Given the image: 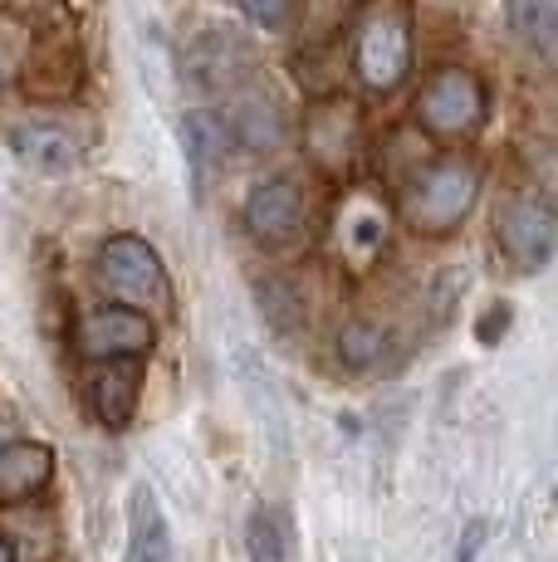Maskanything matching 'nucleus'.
<instances>
[{
	"mask_svg": "<svg viewBox=\"0 0 558 562\" xmlns=\"http://www.w3.org/2000/svg\"><path fill=\"white\" fill-rule=\"evenodd\" d=\"M353 74L368 93H392L412 74V20L402 5L378 0L358 15L353 30Z\"/></svg>",
	"mask_w": 558,
	"mask_h": 562,
	"instance_id": "2",
	"label": "nucleus"
},
{
	"mask_svg": "<svg viewBox=\"0 0 558 562\" xmlns=\"http://www.w3.org/2000/svg\"><path fill=\"white\" fill-rule=\"evenodd\" d=\"M93 279L123 308L147 313L157 304H171V279L143 235H109L99 245V255H93Z\"/></svg>",
	"mask_w": 558,
	"mask_h": 562,
	"instance_id": "3",
	"label": "nucleus"
},
{
	"mask_svg": "<svg viewBox=\"0 0 558 562\" xmlns=\"http://www.w3.org/2000/svg\"><path fill=\"white\" fill-rule=\"evenodd\" d=\"M504 15H510L514 35L539 54V64H554V54H558V0H504Z\"/></svg>",
	"mask_w": 558,
	"mask_h": 562,
	"instance_id": "16",
	"label": "nucleus"
},
{
	"mask_svg": "<svg viewBox=\"0 0 558 562\" xmlns=\"http://www.w3.org/2000/svg\"><path fill=\"white\" fill-rule=\"evenodd\" d=\"M245 20H255L260 30H284L294 15V0H235Z\"/></svg>",
	"mask_w": 558,
	"mask_h": 562,
	"instance_id": "22",
	"label": "nucleus"
},
{
	"mask_svg": "<svg viewBox=\"0 0 558 562\" xmlns=\"http://www.w3.org/2000/svg\"><path fill=\"white\" fill-rule=\"evenodd\" d=\"M5 147L20 167H30L35 177H69L83 161V137L64 123L35 117V123H15L5 133Z\"/></svg>",
	"mask_w": 558,
	"mask_h": 562,
	"instance_id": "9",
	"label": "nucleus"
},
{
	"mask_svg": "<svg viewBox=\"0 0 558 562\" xmlns=\"http://www.w3.org/2000/svg\"><path fill=\"white\" fill-rule=\"evenodd\" d=\"M49 480H55V450L45 440H10V446H0V509L45 494Z\"/></svg>",
	"mask_w": 558,
	"mask_h": 562,
	"instance_id": "12",
	"label": "nucleus"
},
{
	"mask_svg": "<svg viewBox=\"0 0 558 562\" xmlns=\"http://www.w3.org/2000/svg\"><path fill=\"white\" fill-rule=\"evenodd\" d=\"M480 543H486V524H466V533H460V553H456V562H476V553H480Z\"/></svg>",
	"mask_w": 558,
	"mask_h": 562,
	"instance_id": "24",
	"label": "nucleus"
},
{
	"mask_svg": "<svg viewBox=\"0 0 558 562\" xmlns=\"http://www.w3.org/2000/svg\"><path fill=\"white\" fill-rule=\"evenodd\" d=\"M207 117H211V133H216L221 153H275L284 143V108L260 83L235 89L231 103Z\"/></svg>",
	"mask_w": 558,
	"mask_h": 562,
	"instance_id": "6",
	"label": "nucleus"
},
{
	"mask_svg": "<svg viewBox=\"0 0 558 562\" xmlns=\"http://www.w3.org/2000/svg\"><path fill=\"white\" fill-rule=\"evenodd\" d=\"M382 231H388V225H382V215L372 211V205H353V211L343 215V240H348L353 255H362V259L378 250Z\"/></svg>",
	"mask_w": 558,
	"mask_h": 562,
	"instance_id": "20",
	"label": "nucleus"
},
{
	"mask_svg": "<svg viewBox=\"0 0 558 562\" xmlns=\"http://www.w3.org/2000/svg\"><path fill=\"white\" fill-rule=\"evenodd\" d=\"M79 79H83V59L69 40L64 45H40L25 69V93H35V99H69L79 89Z\"/></svg>",
	"mask_w": 558,
	"mask_h": 562,
	"instance_id": "14",
	"label": "nucleus"
},
{
	"mask_svg": "<svg viewBox=\"0 0 558 562\" xmlns=\"http://www.w3.org/2000/svg\"><path fill=\"white\" fill-rule=\"evenodd\" d=\"M495 240L524 274H539L554 259V205L539 196H510L495 211Z\"/></svg>",
	"mask_w": 558,
	"mask_h": 562,
	"instance_id": "8",
	"label": "nucleus"
},
{
	"mask_svg": "<svg viewBox=\"0 0 558 562\" xmlns=\"http://www.w3.org/2000/svg\"><path fill=\"white\" fill-rule=\"evenodd\" d=\"M382 358H388V333L368 318H353L348 328L338 333V362L348 372H372Z\"/></svg>",
	"mask_w": 558,
	"mask_h": 562,
	"instance_id": "17",
	"label": "nucleus"
},
{
	"mask_svg": "<svg viewBox=\"0 0 558 562\" xmlns=\"http://www.w3.org/2000/svg\"><path fill=\"white\" fill-rule=\"evenodd\" d=\"M245 235H250L260 250L284 255L304 240L309 231V196L294 177H270L245 196Z\"/></svg>",
	"mask_w": 558,
	"mask_h": 562,
	"instance_id": "5",
	"label": "nucleus"
},
{
	"mask_svg": "<svg viewBox=\"0 0 558 562\" xmlns=\"http://www.w3.org/2000/svg\"><path fill=\"white\" fill-rule=\"evenodd\" d=\"M255 299H260V313L270 318L275 333H299V323H304V299H299V289L289 284L284 274L260 279V284H255Z\"/></svg>",
	"mask_w": 558,
	"mask_h": 562,
	"instance_id": "19",
	"label": "nucleus"
},
{
	"mask_svg": "<svg viewBox=\"0 0 558 562\" xmlns=\"http://www.w3.org/2000/svg\"><path fill=\"white\" fill-rule=\"evenodd\" d=\"M245 548L250 562H289V514L284 509H255L250 528H245Z\"/></svg>",
	"mask_w": 558,
	"mask_h": 562,
	"instance_id": "18",
	"label": "nucleus"
},
{
	"mask_svg": "<svg viewBox=\"0 0 558 562\" xmlns=\"http://www.w3.org/2000/svg\"><path fill=\"white\" fill-rule=\"evenodd\" d=\"M0 562H20V558H15V543H10L5 533H0Z\"/></svg>",
	"mask_w": 558,
	"mask_h": 562,
	"instance_id": "25",
	"label": "nucleus"
},
{
	"mask_svg": "<svg viewBox=\"0 0 558 562\" xmlns=\"http://www.w3.org/2000/svg\"><path fill=\"white\" fill-rule=\"evenodd\" d=\"M480 201V167L470 157H432L402 181L397 215L412 235H450Z\"/></svg>",
	"mask_w": 558,
	"mask_h": 562,
	"instance_id": "1",
	"label": "nucleus"
},
{
	"mask_svg": "<svg viewBox=\"0 0 558 562\" xmlns=\"http://www.w3.org/2000/svg\"><path fill=\"white\" fill-rule=\"evenodd\" d=\"M74 348H79L83 362H113V358L143 362L147 352L157 348V323L137 308L103 304V308H89L79 318V328H74Z\"/></svg>",
	"mask_w": 558,
	"mask_h": 562,
	"instance_id": "7",
	"label": "nucleus"
},
{
	"mask_svg": "<svg viewBox=\"0 0 558 562\" xmlns=\"http://www.w3.org/2000/svg\"><path fill=\"white\" fill-rule=\"evenodd\" d=\"M25 45H30V35H25V25H15L10 15H0V83L15 74V64L25 59Z\"/></svg>",
	"mask_w": 558,
	"mask_h": 562,
	"instance_id": "21",
	"label": "nucleus"
},
{
	"mask_svg": "<svg viewBox=\"0 0 558 562\" xmlns=\"http://www.w3.org/2000/svg\"><path fill=\"white\" fill-rule=\"evenodd\" d=\"M137 392H143V362H133V358L93 362L89 402H93V416L109 430H127V420H133V411H137Z\"/></svg>",
	"mask_w": 558,
	"mask_h": 562,
	"instance_id": "11",
	"label": "nucleus"
},
{
	"mask_svg": "<svg viewBox=\"0 0 558 562\" xmlns=\"http://www.w3.org/2000/svg\"><path fill=\"white\" fill-rule=\"evenodd\" d=\"M304 143L314 153L319 167H343L353 153H358V117H353L348 103H319L309 113V127H304Z\"/></svg>",
	"mask_w": 558,
	"mask_h": 562,
	"instance_id": "13",
	"label": "nucleus"
},
{
	"mask_svg": "<svg viewBox=\"0 0 558 562\" xmlns=\"http://www.w3.org/2000/svg\"><path fill=\"white\" fill-rule=\"evenodd\" d=\"M412 113L426 137H436V143H460V137L480 133V123H486V113H490L486 83L470 69H456V64L436 69L432 79L416 89Z\"/></svg>",
	"mask_w": 558,
	"mask_h": 562,
	"instance_id": "4",
	"label": "nucleus"
},
{
	"mask_svg": "<svg viewBox=\"0 0 558 562\" xmlns=\"http://www.w3.org/2000/svg\"><path fill=\"white\" fill-rule=\"evenodd\" d=\"M250 64H255L250 45H241V40H235L231 30H221V25H211L207 35H197L191 40V49H187L191 79H197L207 93L245 89V83H250Z\"/></svg>",
	"mask_w": 558,
	"mask_h": 562,
	"instance_id": "10",
	"label": "nucleus"
},
{
	"mask_svg": "<svg viewBox=\"0 0 558 562\" xmlns=\"http://www.w3.org/2000/svg\"><path fill=\"white\" fill-rule=\"evenodd\" d=\"M504 328H510V308H504V304H495V308H490L486 313V318H480L476 323V338L480 342H486V348H495V342H500V333Z\"/></svg>",
	"mask_w": 558,
	"mask_h": 562,
	"instance_id": "23",
	"label": "nucleus"
},
{
	"mask_svg": "<svg viewBox=\"0 0 558 562\" xmlns=\"http://www.w3.org/2000/svg\"><path fill=\"white\" fill-rule=\"evenodd\" d=\"M123 562H171V528L157 509L153 490L137 484L133 490V524H127V553Z\"/></svg>",
	"mask_w": 558,
	"mask_h": 562,
	"instance_id": "15",
	"label": "nucleus"
}]
</instances>
